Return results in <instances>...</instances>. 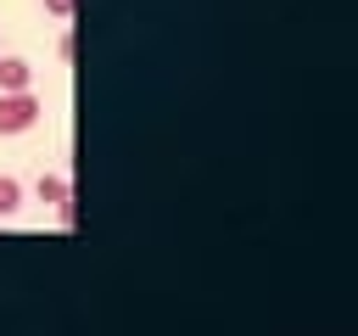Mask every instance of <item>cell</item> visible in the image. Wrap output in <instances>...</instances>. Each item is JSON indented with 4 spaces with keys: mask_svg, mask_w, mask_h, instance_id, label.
I'll use <instances>...</instances> for the list:
<instances>
[{
    "mask_svg": "<svg viewBox=\"0 0 358 336\" xmlns=\"http://www.w3.org/2000/svg\"><path fill=\"white\" fill-rule=\"evenodd\" d=\"M39 95L34 90H0V134H28L39 123Z\"/></svg>",
    "mask_w": 358,
    "mask_h": 336,
    "instance_id": "1",
    "label": "cell"
},
{
    "mask_svg": "<svg viewBox=\"0 0 358 336\" xmlns=\"http://www.w3.org/2000/svg\"><path fill=\"white\" fill-rule=\"evenodd\" d=\"M34 196L45 207H62V202H73V185H67V174H39L34 179Z\"/></svg>",
    "mask_w": 358,
    "mask_h": 336,
    "instance_id": "2",
    "label": "cell"
},
{
    "mask_svg": "<svg viewBox=\"0 0 358 336\" xmlns=\"http://www.w3.org/2000/svg\"><path fill=\"white\" fill-rule=\"evenodd\" d=\"M0 90H34V67L22 56H0Z\"/></svg>",
    "mask_w": 358,
    "mask_h": 336,
    "instance_id": "3",
    "label": "cell"
},
{
    "mask_svg": "<svg viewBox=\"0 0 358 336\" xmlns=\"http://www.w3.org/2000/svg\"><path fill=\"white\" fill-rule=\"evenodd\" d=\"M22 207V179L17 174H0V218H11Z\"/></svg>",
    "mask_w": 358,
    "mask_h": 336,
    "instance_id": "4",
    "label": "cell"
},
{
    "mask_svg": "<svg viewBox=\"0 0 358 336\" xmlns=\"http://www.w3.org/2000/svg\"><path fill=\"white\" fill-rule=\"evenodd\" d=\"M45 11H50L56 22H67V17H73V0H45Z\"/></svg>",
    "mask_w": 358,
    "mask_h": 336,
    "instance_id": "5",
    "label": "cell"
}]
</instances>
